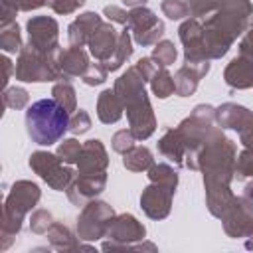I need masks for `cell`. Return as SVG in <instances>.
Segmentation results:
<instances>
[{
  "label": "cell",
  "mask_w": 253,
  "mask_h": 253,
  "mask_svg": "<svg viewBox=\"0 0 253 253\" xmlns=\"http://www.w3.org/2000/svg\"><path fill=\"white\" fill-rule=\"evenodd\" d=\"M26 126L34 142L49 146L65 134L69 126V115L55 99H40L28 107Z\"/></svg>",
  "instance_id": "6da1fadb"
}]
</instances>
